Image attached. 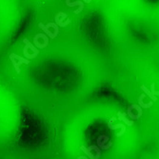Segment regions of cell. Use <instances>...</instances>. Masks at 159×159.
Listing matches in <instances>:
<instances>
[{"label":"cell","mask_w":159,"mask_h":159,"mask_svg":"<svg viewBox=\"0 0 159 159\" xmlns=\"http://www.w3.org/2000/svg\"><path fill=\"white\" fill-rule=\"evenodd\" d=\"M71 23L70 19L68 18L66 14L64 13H59L56 16V24L58 27H66Z\"/></svg>","instance_id":"cell-1"},{"label":"cell","mask_w":159,"mask_h":159,"mask_svg":"<svg viewBox=\"0 0 159 159\" xmlns=\"http://www.w3.org/2000/svg\"><path fill=\"white\" fill-rule=\"evenodd\" d=\"M109 139L110 138L107 135H100L98 138H97V147L102 151H106V150L110 149L113 146V143L110 141V143L106 145V142L109 141Z\"/></svg>","instance_id":"cell-2"},{"label":"cell","mask_w":159,"mask_h":159,"mask_svg":"<svg viewBox=\"0 0 159 159\" xmlns=\"http://www.w3.org/2000/svg\"><path fill=\"white\" fill-rule=\"evenodd\" d=\"M116 118L115 117H112L111 119H110L108 121V127H109V129H111V130H116V129H121V132L119 133L116 134V136L117 137H120L122 136L123 134L125 133V131H126V126L123 125V124H117V125H113V122L115 120Z\"/></svg>","instance_id":"cell-3"},{"label":"cell","mask_w":159,"mask_h":159,"mask_svg":"<svg viewBox=\"0 0 159 159\" xmlns=\"http://www.w3.org/2000/svg\"><path fill=\"white\" fill-rule=\"evenodd\" d=\"M66 5L68 7H75V6H79V9L75 11V14H79L82 11V10L84 9V4L82 1L78 0V1H75V2H71V0H66Z\"/></svg>","instance_id":"cell-4"},{"label":"cell","mask_w":159,"mask_h":159,"mask_svg":"<svg viewBox=\"0 0 159 159\" xmlns=\"http://www.w3.org/2000/svg\"><path fill=\"white\" fill-rule=\"evenodd\" d=\"M144 97H145V94H142L141 95H140L139 97H138V103H139V107L140 108H144V109H148V108H151V106H152V101H150L148 104H145L144 102H143V99H144Z\"/></svg>","instance_id":"cell-5"},{"label":"cell","mask_w":159,"mask_h":159,"mask_svg":"<svg viewBox=\"0 0 159 159\" xmlns=\"http://www.w3.org/2000/svg\"><path fill=\"white\" fill-rule=\"evenodd\" d=\"M117 115H118V119H119L120 121H123L124 123H125V125L130 126V127L133 125V121H131V120L128 119V118L126 117V113H123L119 112V113H117Z\"/></svg>","instance_id":"cell-6"},{"label":"cell","mask_w":159,"mask_h":159,"mask_svg":"<svg viewBox=\"0 0 159 159\" xmlns=\"http://www.w3.org/2000/svg\"><path fill=\"white\" fill-rule=\"evenodd\" d=\"M11 56L14 57L15 60H18L17 64H18V66H19V67H20L22 64H30V60H28V59H26V58H23V57H21V56H17V54H15V53H11Z\"/></svg>","instance_id":"cell-7"},{"label":"cell","mask_w":159,"mask_h":159,"mask_svg":"<svg viewBox=\"0 0 159 159\" xmlns=\"http://www.w3.org/2000/svg\"><path fill=\"white\" fill-rule=\"evenodd\" d=\"M23 42H24V43H25V45L28 47V49H30V50L32 51L34 54H36V56H38V53H39L38 50H37V49H36L32 43H30V42L27 38H24V39H23Z\"/></svg>","instance_id":"cell-8"},{"label":"cell","mask_w":159,"mask_h":159,"mask_svg":"<svg viewBox=\"0 0 159 159\" xmlns=\"http://www.w3.org/2000/svg\"><path fill=\"white\" fill-rule=\"evenodd\" d=\"M38 26H39V28H40L41 30H44V33L47 34V36H49V37L52 38V39L56 38V37H54L53 33H51V30H49V28H46V27H45V25H44L43 23H39V25H38Z\"/></svg>","instance_id":"cell-9"},{"label":"cell","mask_w":159,"mask_h":159,"mask_svg":"<svg viewBox=\"0 0 159 159\" xmlns=\"http://www.w3.org/2000/svg\"><path fill=\"white\" fill-rule=\"evenodd\" d=\"M141 90L144 91V93H145L147 95H148V96L150 97V98H151L152 101H157V96L152 95V94H151V93L150 91V90H148V88H147L146 86H144V85H142V86H141Z\"/></svg>","instance_id":"cell-10"},{"label":"cell","mask_w":159,"mask_h":159,"mask_svg":"<svg viewBox=\"0 0 159 159\" xmlns=\"http://www.w3.org/2000/svg\"><path fill=\"white\" fill-rule=\"evenodd\" d=\"M45 27H46V28H50V27L53 28V30H54L53 35H54V37H56V35H57L58 33H59V27L56 25V23H53V22H52V23H48L47 25H45Z\"/></svg>","instance_id":"cell-11"},{"label":"cell","mask_w":159,"mask_h":159,"mask_svg":"<svg viewBox=\"0 0 159 159\" xmlns=\"http://www.w3.org/2000/svg\"><path fill=\"white\" fill-rule=\"evenodd\" d=\"M80 150H81L82 151H84L85 154H86V155H87V157H88L89 159H96V157L91 152V151H89L85 146H81V147H80Z\"/></svg>","instance_id":"cell-12"},{"label":"cell","mask_w":159,"mask_h":159,"mask_svg":"<svg viewBox=\"0 0 159 159\" xmlns=\"http://www.w3.org/2000/svg\"><path fill=\"white\" fill-rule=\"evenodd\" d=\"M29 49H28V47L27 46H25V48L23 49V53H24V56H25L26 57H27V59H33V58H35L36 56V54H34V53H33V54H30V53H29Z\"/></svg>","instance_id":"cell-13"},{"label":"cell","mask_w":159,"mask_h":159,"mask_svg":"<svg viewBox=\"0 0 159 159\" xmlns=\"http://www.w3.org/2000/svg\"><path fill=\"white\" fill-rule=\"evenodd\" d=\"M89 151H91V150H94L95 151H96V159H99L100 158V156H101V150L98 148L97 146H90L89 148H87Z\"/></svg>","instance_id":"cell-14"},{"label":"cell","mask_w":159,"mask_h":159,"mask_svg":"<svg viewBox=\"0 0 159 159\" xmlns=\"http://www.w3.org/2000/svg\"><path fill=\"white\" fill-rule=\"evenodd\" d=\"M33 44L35 45V46H34L35 48H40V49H44V48H46V46L44 45V43H43V44H41L40 42H39V40H38V36H37V35H35L34 37H33Z\"/></svg>","instance_id":"cell-15"},{"label":"cell","mask_w":159,"mask_h":159,"mask_svg":"<svg viewBox=\"0 0 159 159\" xmlns=\"http://www.w3.org/2000/svg\"><path fill=\"white\" fill-rule=\"evenodd\" d=\"M10 59H11V63H13V65H14V68L15 69V71H16V72L19 75V73L21 72V71H20V67L18 66V64H17V61L14 58V57H11V56H10Z\"/></svg>","instance_id":"cell-16"},{"label":"cell","mask_w":159,"mask_h":159,"mask_svg":"<svg viewBox=\"0 0 159 159\" xmlns=\"http://www.w3.org/2000/svg\"><path fill=\"white\" fill-rule=\"evenodd\" d=\"M129 109H131V110H132V109H135L136 111H137V114L140 116V117H141L142 116V113H143V112H142V108H140L138 105H136V104H133V105H132V106H130L129 107Z\"/></svg>","instance_id":"cell-17"},{"label":"cell","mask_w":159,"mask_h":159,"mask_svg":"<svg viewBox=\"0 0 159 159\" xmlns=\"http://www.w3.org/2000/svg\"><path fill=\"white\" fill-rule=\"evenodd\" d=\"M128 116H129V117L131 118V119H132V120H137V119H139L140 118V116L138 115V114H133L132 113V110L131 109H129L128 108Z\"/></svg>","instance_id":"cell-18"},{"label":"cell","mask_w":159,"mask_h":159,"mask_svg":"<svg viewBox=\"0 0 159 159\" xmlns=\"http://www.w3.org/2000/svg\"><path fill=\"white\" fill-rule=\"evenodd\" d=\"M151 94L152 95H154V96H158L159 95V93L157 91H155V85H154V83H152L151 84Z\"/></svg>","instance_id":"cell-19"},{"label":"cell","mask_w":159,"mask_h":159,"mask_svg":"<svg viewBox=\"0 0 159 159\" xmlns=\"http://www.w3.org/2000/svg\"><path fill=\"white\" fill-rule=\"evenodd\" d=\"M78 158H79V159H89L87 156H79Z\"/></svg>","instance_id":"cell-20"},{"label":"cell","mask_w":159,"mask_h":159,"mask_svg":"<svg viewBox=\"0 0 159 159\" xmlns=\"http://www.w3.org/2000/svg\"><path fill=\"white\" fill-rule=\"evenodd\" d=\"M83 1H84V2H86V3H90V2L91 1V0H83Z\"/></svg>","instance_id":"cell-21"},{"label":"cell","mask_w":159,"mask_h":159,"mask_svg":"<svg viewBox=\"0 0 159 159\" xmlns=\"http://www.w3.org/2000/svg\"><path fill=\"white\" fill-rule=\"evenodd\" d=\"M77 159H79V158H77Z\"/></svg>","instance_id":"cell-22"}]
</instances>
